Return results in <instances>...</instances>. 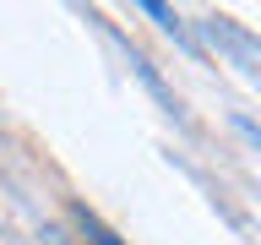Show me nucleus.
Segmentation results:
<instances>
[{"mask_svg":"<svg viewBox=\"0 0 261 245\" xmlns=\"http://www.w3.org/2000/svg\"><path fill=\"white\" fill-rule=\"evenodd\" d=\"M71 224L82 229V240H87V245H120V234H114L98 212H87V207H71Z\"/></svg>","mask_w":261,"mask_h":245,"instance_id":"obj_1","label":"nucleus"},{"mask_svg":"<svg viewBox=\"0 0 261 245\" xmlns=\"http://www.w3.org/2000/svg\"><path fill=\"white\" fill-rule=\"evenodd\" d=\"M142 11H147V16H158V22H163V28H169V33H174V38H185V33H179V16L169 11V6H158V0H147Z\"/></svg>","mask_w":261,"mask_h":245,"instance_id":"obj_2","label":"nucleus"},{"mask_svg":"<svg viewBox=\"0 0 261 245\" xmlns=\"http://www.w3.org/2000/svg\"><path fill=\"white\" fill-rule=\"evenodd\" d=\"M234 126H240V136H250V142L261 147V126H250V120H234Z\"/></svg>","mask_w":261,"mask_h":245,"instance_id":"obj_3","label":"nucleus"}]
</instances>
